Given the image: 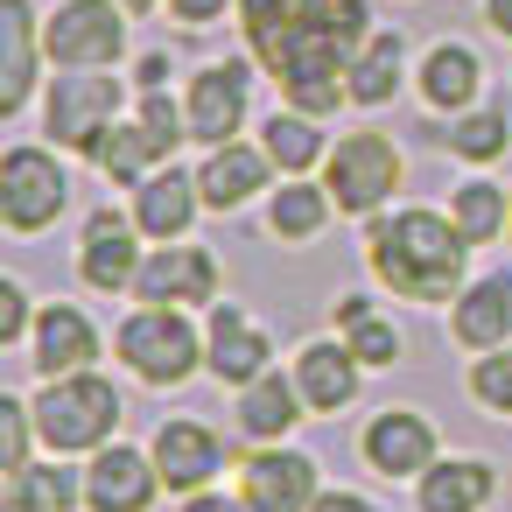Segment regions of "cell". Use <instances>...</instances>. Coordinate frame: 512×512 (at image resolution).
Instances as JSON below:
<instances>
[{
	"label": "cell",
	"instance_id": "obj_30",
	"mask_svg": "<svg viewBox=\"0 0 512 512\" xmlns=\"http://www.w3.org/2000/svg\"><path fill=\"white\" fill-rule=\"evenodd\" d=\"M260 148L274 155V169L281 176H302V169H316L323 162V134H316V120L309 113H267V127H260Z\"/></svg>",
	"mask_w": 512,
	"mask_h": 512
},
{
	"label": "cell",
	"instance_id": "obj_12",
	"mask_svg": "<svg viewBox=\"0 0 512 512\" xmlns=\"http://www.w3.org/2000/svg\"><path fill=\"white\" fill-rule=\"evenodd\" d=\"M148 456H155V470H162V491H204L218 470H225V442H218V428L211 421H190V414H169L155 435H148Z\"/></svg>",
	"mask_w": 512,
	"mask_h": 512
},
{
	"label": "cell",
	"instance_id": "obj_45",
	"mask_svg": "<svg viewBox=\"0 0 512 512\" xmlns=\"http://www.w3.org/2000/svg\"><path fill=\"white\" fill-rule=\"evenodd\" d=\"M505 232H512V225H505Z\"/></svg>",
	"mask_w": 512,
	"mask_h": 512
},
{
	"label": "cell",
	"instance_id": "obj_28",
	"mask_svg": "<svg viewBox=\"0 0 512 512\" xmlns=\"http://www.w3.org/2000/svg\"><path fill=\"white\" fill-rule=\"evenodd\" d=\"M323 225H330V190H316V183L288 176V183L274 190V204H267V232H274V239H288V246H309Z\"/></svg>",
	"mask_w": 512,
	"mask_h": 512
},
{
	"label": "cell",
	"instance_id": "obj_27",
	"mask_svg": "<svg viewBox=\"0 0 512 512\" xmlns=\"http://www.w3.org/2000/svg\"><path fill=\"white\" fill-rule=\"evenodd\" d=\"M0 498L36 505V512H78V505H85V470H71L64 456H36L29 470L8 477V491H0Z\"/></svg>",
	"mask_w": 512,
	"mask_h": 512
},
{
	"label": "cell",
	"instance_id": "obj_31",
	"mask_svg": "<svg viewBox=\"0 0 512 512\" xmlns=\"http://www.w3.org/2000/svg\"><path fill=\"white\" fill-rule=\"evenodd\" d=\"M92 162H99V176H106V183H134V190H141V183L162 169V148L141 134V120H120V127L99 141V155H92Z\"/></svg>",
	"mask_w": 512,
	"mask_h": 512
},
{
	"label": "cell",
	"instance_id": "obj_1",
	"mask_svg": "<svg viewBox=\"0 0 512 512\" xmlns=\"http://www.w3.org/2000/svg\"><path fill=\"white\" fill-rule=\"evenodd\" d=\"M239 29L253 57L281 78V99L316 120L351 99L344 71L372 36V8L365 0H239Z\"/></svg>",
	"mask_w": 512,
	"mask_h": 512
},
{
	"label": "cell",
	"instance_id": "obj_23",
	"mask_svg": "<svg viewBox=\"0 0 512 512\" xmlns=\"http://www.w3.org/2000/svg\"><path fill=\"white\" fill-rule=\"evenodd\" d=\"M358 358H351V344L337 337H323V344H309L302 358H295V386H302V400H309V414H344L351 400H358Z\"/></svg>",
	"mask_w": 512,
	"mask_h": 512
},
{
	"label": "cell",
	"instance_id": "obj_43",
	"mask_svg": "<svg viewBox=\"0 0 512 512\" xmlns=\"http://www.w3.org/2000/svg\"><path fill=\"white\" fill-rule=\"evenodd\" d=\"M120 8H127V15H148V8H162V0H120Z\"/></svg>",
	"mask_w": 512,
	"mask_h": 512
},
{
	"label": "cell",
	"instance_id": "obj_35",
	"mask_svg": "<svg viewBox=\"0 0 512 512\" xmlns=\"http://www.w3.org/2000/svg\"><path fill=\"white\" fill-rule=\"evenodd\" d=\"M36 442H43V435H36V407L8 393V400H0V470H8V477L29 470V463H36Z\"/></svg>",
	"mask_w": 512,
	"mask_h": 512
},
{
	"label": "cell",
	"instance_id": "obj_2",
	"mask_svg": "<svg viewBox=\"0 0 512 512\" xmlns=\"http://www.w3.org/2000/svg\"><path fill=\"white\" fill-rule=\"evenodd\" d=\"M463 253H470V239L456 232V218H442L428 204H407V211L379 218L372 239H365L372 281L407 295V302H428V309L463 295Z\"/></svg>",
	"mask_w": 512,
	"mask_h": 512
},
{
	"label": "cell",
	"instance_id": "obj_17",
	"mask_svg": "<svg viewBox=\"0 0 512 512\" xmlns=\"http://www.w3.org/2000/svg\"><path fill=\"white\" fill-rule=\"evenodd\" d=\"M99 351H106V337H99V323H92L78 302H50V309H36V372H43V379L92 372Z\"/></svg>",
	"mask_w": 512,
	"mask_h": 512
},
{
	"label": "cell",
	"instance_id": "obj_15",
	"mask_svg": "<svg viewBox=\"0 0 512 512\" xmlns=\"http://www.w3.org/2000/svg\"><path fill=\"white\" fill-rule=\"evenodd\" d=\"M134 295H141V302H162V309L211 302V295H218V260H211L204 246H190V239H169V246H155V253L141 260Z\"/></svg>",
	"mask_w": 512,
	"mask_h": 512
},
{
	"label": "cell",
	"instance_id": "obj_8",
	"mask_svg": "<svg viewBox=\"0 0 512 512\" xmlns=\"http://www.w3.org/2000/svg\"><path fill=\"white\" fill-rule=\"evenodd\" d=\"M64 204H71V176L57 169L50 148H8L0 155V218H8V232L36 239L43 225H57Z\"/></svg>",
	"mask_w": 512,
	"mask_h": 512
},
{
	"label": "cell",
	"instance_id": "obj_3",
	"mask_svg": "<svg viewBox=\"0 0 512 512\" xmlns=\"http://www.w3.org/2000/svg\"><path fill=\"white\" fill-rule=\"evenodd\" d=\"M29 407H36V435H43L50 456H92V449H106L120 435V414H127L120 393H113V379H99V372L43 379V393Z\"/></svg>",
	"mask_w": 512,
	"mask_h": 512
},
{
	"label": "cell",
	"instance_id": "obj_11",
	"mask_svg": "<svg viewBox=\"0 0 512 512\" xmlns=\"http://www.w3.org/2000/svg\"><path fill=\"white\" fill-rule=\"evenodd\" d=\"M239 491H246L253 512H309L323 498V477H316V456L267 442L239 463Z\"/></svg>",
	"mask_w": 512,
	"mask_h": 512
},
{
	"label": "cell",
	"instance_id": "obj_5",
	"mask_svg": "<svg viewBox=\"0 0 512 512\" xmlns=\"http://www.w3.org/2000/svg\"><path fill=\"white\" fill-rule=\"evenodd\" d=\"M120 127V78L113 71H57L43 92V134L71 155H99V141Z\"/></svg>",
	"mask_w": 512,
	"mask_h": 512
},
{
	"label": "cell",
	"instance_id": "obj_16",
	"mask_svg": "<svg viewBox=\"0 0 512 512\" xmlns=\"http://www.w3.org/2000/svg\"><path fill=\"white\" fill-rule=\"evenodd\" d=\"M204 365H211L218 386H253L260 372H274V344H267V330L246 309L218 302L211 309V330H204Z\"/></svg>",
	"mask_w": 512,
	"mask_h": 512
},
{
	"label": "cell",
	"instance_id": "obj_6",
	"mask_svg": "<svg viewBox=\"0 0 512 512\" xmlns=\"http://www.w3.org/2000/svg\"><path fill=\"white\" fill-rule=\"evenodd\" d=\"M43 57L57 71H106L127 57V8L120 0H64L43 29Z\"/></svg>",
	"mask_w": 512,
	"mask_h": 512
},
{
	"label": "cell",
	"instance_id": "obj_40",
	"mask_svg": "<svg viewBox=\"0 0 512 512\" xmlns=\"http://www.w3.org/2000/svg\"><path fill=\"white\" fill-rule=\"evenodd\" d=\"M309 512H386V505H372L365 491H323V498H316Z\"/></svg>",
	"mask_w": 512,
	"mask_h": 512
},
{
	"label": "cell",
	"instance_id": "obj_44",
	"mask_svg": "<svg viewBox=\"0 0 512 512\" xmlns=\"http://www.w3.org/2000/svg\"><path fill=\"white\" fill-rule=\"evenodd\" d=\"M0 512H36V505H15V498H0Z\"/></svg>",
	"mask_w": 512,
	"mask_h": 512
},
{
	"label": "cell",
	"instance_id": "obj_37",
	"mask_svg": "<svg viewBox=\"0 0 512 512\" xmlns=\"http://www.w3.org/2000/svg\"><path fill=\"white\" fill-rule=\"evenodd\" d=\"M29 330H36V316H29L22 281H8V274H0V337H29Z\"/></svg>",
	"mask_w": 512,
	"mask_h": 512
},
{
	"label": "cell",
	"instance_id": "obj_7",
	"mask_svg": "<svg viewBox=\"0 0 512 512\" xmlns=\"http://www.w3.org/2000/svg\"><path fill=\"white\" fill-rule=\"evenodd\" d=\"M400 176H407V162H400V148L386 141V134H372V127H358V134H344L337 148H330V169H323V190H330V204L337 211H351V218H365V211H379L393 190H400Z\"/></svg>",
	"mask_w": 512,
	"mask_h": 512
},
{
	"label": "cell",
	"instance_id": "obj_25",
	"mask_svg": "<svg viewBox=\"0 0 512 512\" xmlns=\"http://www.w3.org/2000/svg\"><path fill=\"white\" fill-rule=\"evenodd\" d=\"M400 57H407L400 29L365 36V50H358V57H351V71H344L351 106H393V99H400Z\"/></svg>",
	"mask_w": 512,
	"mask_h": 512
},
{
	"label": "cell",
	"instance_id": "obj_38",
	"mask_svg": "<svg viewBox=\"0 0 512 512\" xmlns=\"http://www.w3.org/2000/svg\"><path fill=\"white\" fill-rule=\"evenodd\" d=\"M225 8H239V0H169V15H176L183 29H204V22H218Z\"/></svg>",
	"mask_w": 512,
	"mask_h": 512
},
{
	"label": "cell",
	"instance_id": "obj_41",
	"mask_svg": "<svg viewBox=\"0 0 512 512\" xmlns=\"http://www.w3.org/2000/svg\"><path fill=\"white\" fill-rule=\"evenodd\" d=\"M134 78H141V92H162V85H169V57H141Z\"/></svg>",
	"mask_w": 512,
	"mask_h": 512
},
{
	"label": "cell",
	"instance_id": "obj_39",
	"mask_svg": "<svg viewBox=\"0 0 512 512\" xmlns=\"http://www.w3.org/2000/svg\"><path fill=\"white\" fill-rule=\"evenodd\" d=\"M183 512H253V505H246V491H211L204 484V491L183 498Z\"/></svg>",
	"mask_w": 512,
	"mask_h": 512
},
{
	"label": "cell",
	"instance_id": "obj_33",
	"mask_svg": "<svg viewBox=\"0 0 512 512\" xmlns=\"http://www.w3.org/2000/svg\"><path fill=\"white\" fill-rule=\"evenodd\" d=\"M512 148V120L505 113H456L449 120V155L463 162H498Z\"/></svg>",
	"mask_w": 512,
	"mask_h": 512
},
{
	"label": "cell",
	"instance_id": "obj_29",
	"mask_svg": "<svg viewBox=\"0 0 512 512\" xmlns=\"http://www.w3.org/2000/svg\"><path fill=\"white\" fill-rule=\"evenodd\" d=\"M337 337L351 344L358 365H400V330H393V316H379L365 295H344V302H337Z\"/></svg>",
	"mask_w": 512,
	"mask_h": 512
},
{
	"label": "cell",
	"instance_id": "obj_9",
	"mask_svg": "<svg viewBox=\"0 0 512 512\" xmlns=\"http://www.w3.org/2000/svg\"><path fill=\"white\" fill-rule=\"evenodd\" d=\"M358 456H365V470H372V477L407 484V477H421V470L442 456V435H435V421H428V414H414V407H386V414H372V421H365Z\"/></svg>",
	"mask_w": 512,
	"mask_h": 512
},
{
	"label": "cell",
	"instance_id": "obj_4",
	"mask_svg": "<svg viewBox=\"0 0 512 512\" xmlns=\"http://www.w3.org/2000/svg\"><path fill=\"white\" fill-rule=\"evenodd\" d=\"M113 351H120V365H127L141 386H183V379L204 365V330H197L183 309L141 302V309L113 330Z\"/></svg>",
	"mask_w": 512,
	"mask_h": 512
},
{
	"label": "cell",
	"instance_id": "obj_22",
	"mask_svg": "<svg viewBox=\"0 0 512 512\" xmlns=\"http://www.w3.org/2000/svg\"><path fill=\"white\" fill-rule=\"evenodd\" d=\"M36 8L29 0H0V113H22L36 92Z\"/></svg>",
	"mask_w": 512,
	"mask_h": 512
},
{
	"label": "cell",
	"instance_id": "obj_36",
	"mask_svg": "<svg viewBox=\"0 0 512 512\" xmlns=\"http://www.w3.org/2000/svg\"><path fill=\"white\" fill-rule=\"evenodd\" d=\"M470 400H477L484 414H512V344L477 351V365H470Z\"/></svg>",
	"mask_w": 512,
	"mask_h": 512
},
{
	"label": "cell",
	"instance_id": "obj_19",
	"mask_svg": "<svg viewBox=\"0 0 512 512\" xmlns=\"http://www.w3.org/2000/svg\"><path fill=\"white\" fill-rule=\"evenodd\" d=\"M498 491V470L484 456H435L414 477V512H484Z\"/></svg>",
	"mask_w": 512,
	"mask_h": 512
},
{
	"label": "cell",
	"instance_id": "obj_14",
	"mask_svg": "<svg viewBox=\"0 0 512 512\" xmlns=\"http://www.w3.org/2000/svg\"><path fill=\"white\" fill-rule=\"evenodd\" d=\"M141 225H134V211L120 218V211H92L85 218V239H78V274L99 288V295H120V288H134V274H141Z\"/></svg>",
	"mask_w": 512,
	"mask_h": 512
},
{
	"label": "cell",
	"instance_id": "obj_42",
	"mask_svg": "<svg viewBox=\"0 0 512 512\" xmlns=\"http://www.w3.org/2000/svg\"><path fill=\"white\" fill-rule=\"evenodd\" d=\"M484 22H491L498 36H512V0H484Z\"/></svg>",
	"mask_w": 512,
	"mask_h": 512
},
{
	"label": "cell",
	"instance_id": "obj_20",
	"mask_svg": "<svg viewBox=\"0 0 512 512\" xmlns=\"http://www.w3.org/2000/svg\"><path fill=\"white\" fill-rule=\"evenodd\" d=\"M267 176H274V155H267V148L225 141V148H211V155H204L197 190H204V204H211V211H239V204H253V197L267 190Z\"/></svg>",
	"mask_w": 512,
	"mask_h": 512
},
{
	"label": "cell",
	"instance_id": "obj_26",
	"mask_svg": "<svg viewBox=\"0 0 512 512\" xmlns=\"http://www.w3.org/2000/svg\"><path fill=\"white\" fill-rule=\"evenodd\" d=\"M477 85H484V71H477V50H470V43H435V50H428V64H421V99H428L435 113H463V106L477 99Z\"/></svg>",
	"mask_w": 512,
	"mask_h": 512
},
{
	"label": "cell",
	"instance_id": "obj_10",
	"mask_svg": "<svg viewBox=\"0 0 512 512\" xmlns=\"http://www.w3.org/2000/svg\"><path fill=\"white\" fill-rule=\"evenodd\" d=\"M183 106H190V134H197L204 148H225V141H239V127H246V113H253V71H246L239 57L204 64V71L190 78Z\"/></svg>",
	"mask_w": 512,
	"mask_h": 512
},
{
	"label": "cell",
	"instance_id": "obj_32",
	"mask_svg": "<svg viewBox=\"0 0 512 512\" xmlns=\"http://www.w3.org/2000/svg\"><path fill=\"white\" fill-rule=\"evenodd\" d=\"M449 218H456V232H463L470 246H484V239H498V232L512 225V197H505L498 183H463V190L449 197Z\"/></svg>",
	"mask_w": 512,
	"mask_h": 512
},
{
	"label": "cell",
	"instance_id": "obj_24",
	"mask_svg": "<svg viewBox=\"0 0 512 512\" xmlns=\"http://www.w3.org/2000/svg\"><path fill=\"white\" fill-rule=\"evenodd\" d=\"M302 414H309V400H302L295 372H260L253 386H239V428L253 442H288Z\"/></svg>",
	"mask_w": 512,
	"mask_h": 512
},
{
	"label": "cell",
	"instance_id": "obj_18",
	"mask_svg": "<svg viewBox=\"0 0 512 512\" xmlns=\"http://www.w3.org/2000/svg\"><path fill=\"white\" fill-rule=\"evenodd\" d=\"M449 337L463 351H498L512 344V274H484L449 302Z\"/></svg>",
	"mask_w": 512,
	"mask_h": 512
},
{
	"label": "cell",
	"instance_id": "obj_34",
	"mask_svg": "<svg viewBox=\"0 0 512 512\" xmlns=\"http://www.w3.org/2000/svg\"><path fill=\"white\" fill-rule=\"evenodd\" d=\"M134 120H141V134L162 148V162H176V148L190 141V106H183V99H169V92H141Z\"/></svg>",
	"mask_w": 512,
	"mask_h": 512
},
{
	"label": "cell",
	"instance_id": "obj_13",
	"mask_svg": "<svg viewBox=\"0 0 512 512\" xmlns=\"http://www.w3.org/2000/svg\"><path fill=\"white\" fill-rule=\"evenodd\" d=\"M155 491H162V470H155L148 449H134V442L92 449V463H85V512H148Z\"/></svg>",
	"mask_w": 512,
	"mask_h": 512
},
{
	"label": "cell",
	"instance_id": "obj_21",
	"mask_svg": "<svg viewBox=\"0 0 512 512\" xmlns=\"http://www.w3.org/2000/svg\"><path fill=\"white\" fill-rule=\"evenodd\" d=\"M197 204H204V190H197V176L190 169H176V162H162L141 190H134V225L148 232V239H183L190 232V218H197Z\"/></svg>",
	"mask_w": 512,
	"mask_h": 512
}]
</instances>
